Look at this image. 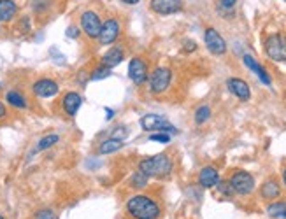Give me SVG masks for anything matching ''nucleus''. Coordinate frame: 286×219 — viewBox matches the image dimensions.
I'll use <instances>...</instances> for the list:
<instances>
[{"label": "nucleus", "instance_id": "nucleus-36", "mask_svg": "<svg viewBox=\"0 0 286 219\" xmlns=\"http://www.w3.org/2000/svg\"><path fill=\"white\" fill-rule=\"evenodd\" d=\"M104 111H105V119H107V121H109V119L114 118V111H112V109H107V107H105Z\"/></svg>", "mask_w": 286, "mask_h": 219}, {"label": "nucleus", "instance_id": "nucleus-15", "mask_svg": "<svg viewBox=\"0 0 286 219\" xmlns=\"http://www.w3.org/2000/svg\"><path fill=\"white\" fill-rule=\"evenodd\" d=\"M218 181H220V174H218L216 167L213 165H207L200 170L198 174V184L205 189H211V188H216Z\"/></svg>", "mask_w": 286, "mask_h": 219}, {"label": "nucleus", "instance_id": "nucleus-31", "mask_svg": "<svg viewBox=\"0 0 286 219\" xmlns=\"http://www.w3.org/2000/svg\"><path fill=\"white\" fill-rule=\"evenodd\" d=\"M65 35L69 39H79V35H81V30H79L76 25H70V27L65 30Z\"/></svg>", "mask_w": 286, "mask_h": 219}, {"label": "nucleus", "instance_id": "nucleus-12", "mask_svg": "<svg viewBox=\"0 0 286 219\" xmlns=\"http://www.w3.org/2000/svg\"><path fill=\"white\" fill-rule=\"evenodd\" d=\"M149 9L155 14L160 16H170L176 14L183 9L181 0H151L149 2Z\"/></svg>", "mask_w": 286, "mask_h": 219}, {"label": "nucleus", "instance_id": "nucleus-3", "mask_svg": "<svg viewBox=\"0 0 286 219\" xmlns=\"http://www.w3.org/2000/svg\"><path fill=\"white\" fill-rule=\"evenodd\" d=\"M265 54L272 62H286V35L272 34L265 41Z\"/></svg>", "mask_w": 286, "mask_h": 219}, {"label": "nucleus", "instance_id": "nucleus-10", "mask_svg": "<svg viewBox=\"0 0 286 219\" xmlns=\"http://www.w3.org/2000/svg\"><path fill=\"white\" fill-rule=\"evenodd\" d=\"M32 89H34V95L39 96V98H51V96L58 95L60 86H58V83L54 81V79L43 77V79H39V81L34 83Z\"/></svg>", "mask_w": 286, "mask_h": 219}, {"label": "nucleus", "instance_id": "nucleus-41", "mask_svg": "<svg viewBox=\"0 0 286 219\" xmlns=\"http://www.w3.org/2000/svg\"><path fill=\"white\" fill-rule=\"evenodd\" d=\"M285 2H286V0H285Z\"/></svg>", "mask_w": 286, "mask_h": 219}, {"label": "nucleus", "instance_id": "nucleus-30", "mask_svg": "<svg viewBox=\"0 0 286 219\" xmlns=\"http://www.w3.org/2000/svg\"><path fill=\"white\" fill-rule=\"evenodd\" d=\"M128 137V128L127 127H116V130L112 131L111 138H116V140H125Z\"/></svg>", "mask_w": 286, "mask_h": 219}, {"label": "nucleus", "instance_id": "nucleus-2", "mask_svg": "<svg viewBox=\"0 0 286 219\" xmlns=\"http://www.w3.org/2000/svg\"><path fill=\"white\" fill-rule=\"evenodd\" d=\"M172 160L169 158V154H155V156L144 158L139 162V170L143 174H146L147 177H167L172 172Z\"/></svg>", "mask_w": 286, "mask_h": 219}, {"label": "nucleus", "instance_id": "nucleus-22", "mask_svg": "<svg viewBox=\"0 0 286 219\" xmlns=\"http://www.w3.org/2000/svg\"><path fill=\"white\" fill-rule=\"evenodd\" d=\"M267 214L274 219H285L286 218V202H274L267 207Z\"/></svg>", "mask_w": 286, "mask_h": 219}, {"label": "nucleus", "instance_id": "nucleus-35", "mask_svg": "<svg viewBox=\"0 0 286 219\" xmlns=\"http://www.w3.org/2000/svg\"><path fill=\"white\" fill-rule=\"evenodd\" d=\"M5 116H7V109H5V105L0 102V119H4Z\"/></svg>", "mask_w": 286, "mask_h": 219}, {"label": "nucleus", "instance_id": "nucleus-26", "mask_svg": "<svg viewBox=\"0 0 286 219\" xmlns=\"http://www.w3.org/2000/svg\"><path fill=\"white\" fill-rule=\"evenodd\" d=\"M109 76H111V69L105 65H98L97 69L92 72L90 79H92V81H98V79H105V77H109Z\"/></svg>", "mask_w": 286, "mask_h": 219}, {"label": "nucleus", "instance_id": "nucleus-5", "mask_svg": "<svg viewBox=\"0 0 286 219\" xmlns=\"http://www.w3.org/2000/svg\"><path fill=\"white\" fill-rule=\"evenodd\" d=\"M170 83H172V70L167 67H158L151 72L149 89L153 95H162L163 91H167Z\"/></svg>", "mask_w": 286, "mask_h": 219}, {"label": "nucleus", "instance_id": "nucleus-25", "mask_svg": "<svg viewBox=\"0 0 286 219\" xmlns=\"http://www.w3.org/2000/svg\"><path fill=\"white\" fill-rule=\"evenodd\" d=\"M209 118H211V107L209 105H200L195 111V123L197 125H204Z\"/></svg>", "mask_w": 286, "mask_h": 219}, {"label": "nucleus", "instance_id": "nucleus-6", "mask_svg": "<svg viewBox=\"0 0 286 219\" xmlns=\"http://www.w3.org/2000/svg\"><path fill=\"white\" fill-rule=\"evenodd\" d=\"M230 186H232L234 193L237 195H249L255 189V177L246 170H237L232 174V177L228 179Z\"/></svg>", "mask_w": 286, "mask_h": 219}, {"label": "nucleus", "instance_id": "nucleus-37", "mask_svg": "<svg viewBox=\"0 0 286 219\" xmlns=\"http://www.w3.org/2000/svg\"><path fill=\"white\" fill-rule=\"evenodd\" d=\"M120 2H123V4H127V5H137L141 0H120Z\"/></svg>", "mask_w": 286, "mask_h": 219}, {"label": "nucleus", "instance_id": "nucleus-14", "mask_svg": "<svg viewBox=\"0 0 286 219\" xmlns=\"http://www.w3.org/2000/svg\"><path fill=\"white\" fill-rule=\"evenodd\" d=\"M83 105V96L79 95L78 91H69L63 95L62 98V107H63V112L70 118L78 114V111L81 109Z\"/></svg>", "mask_w": 286, "mask_h": 219}, {"label": "nucleus", "instance_id": "nucleus-40", "mask_svg": "<svg viewBox=\"0 0 286 219\" xmlns=\"http://www.w3.org/2000/svg\"><path fill=\"white\" fill-rule=\"evenodd\" d=\"M0 88H2V85H0Z\"/></svg>", "mask_w": 286, "mask_h": 219}, {"label": "nucleus", "instance_id": "nucleus-24", "mask_svg": "<svg viewBox=\"0 0 286 219\" xmlns=\"http://www.w3.org/2000/svg\"><path fill=\"white\" fill-rule=\"evenodd\" d=\"M60 142V135L56 133H51V135H46V137H43L37 142V146H35V151H46L49 149V147H53L54 144Z\"/></svg>", "mask_w": 286, "mask_h": 219}, {"label": "nucleus", "instance_id": "nucleus-4", "mask_svg": "<svg viewBox=\"0 0 286 219\" xmlns=\"http://www.w3.org/2000/svg\"><path fill=\"white\" fill-rule=\"evenodd\" d=\"M141 128L144 131H149V133H155V131H163V133H178L176 127L167 121L163 116L160 114H144L141 118Z\"/></svg>", "mask_w": 286, "mask_h": 219}, {"label": "nucleus", "instance_id": "nucleus-34", "mask_svg": "<svg viewBox=\"0 0 286 219\" xmlns=\"http://www.w3.org/2000/svg\"><path fill=\"white\" fill-rule=\"evenodd\" d=\"M236 2H237V0H221V7L232 9L234 5H236Z\"/></svg>", "mask_w": 286, "mask_h": 219}, {"label": "nucleus", "instance_id": "nucleus-39", "mask_svg": "<svg viewBox=\"0 0 286 219\" xmlns=\"http://www.w3.org/2000/svg\"><path fill=\"white\" fill-rule=\"evenodd\" d=\"M0 219H4V216H2V214H0Z\"/></svg>", "mask_w": 286, "mask_h": 219}, {"label": "nucleus", "instance_id": "nucleus-9", "mask_svg": "<svg viewBox=\"0 0 286 219\" xmlns=\"http://www.w3.org/2000/svg\"><path fill=\"white\" fill-rule=\"evenodd\" d=\"M204 41H205L207 49L213 54H216V56H221V54L227 53V43H225V39L221 37L220 32H218L216 28H213V27L205 28Z\"/></svg>", "mask_w": 286, "mask_h": 219}, {"label": "nucleus", "instance_id": "nucleus-28", "mask_svg": "<svg viewBox=\"0 0 286 219\" xmlns=\"http://www.w3.org/2000/svg\"><path fill=\"white\" fill-rule=\"evenodd\" d=\"M34 219H58V218H56V214L51 209H43V211L35 212Z\"/></svg>", "mask_w": 286, "mask_h": 219}, {"label": "nucleus", "instance_id": "nucleus-17", "mask_svg": "<svg viewBox=\"0 0 286 219\" xmlns=\"http://www.w3.org/2000/svg\"><path fill=\"white\" fill-rule=\"evenodd\" d=\"M242 60H244V65H246L249 70H253V72H255L256 76L260 77V81H262L263 85L271 86V83H272V81H271V76H269V74L265 72V69H263V67L260 65L258 62H256L255 58L251 56V54H244Z\"/></svg>", "mask_w": 286, "mask_h": 219}, {"label": "nucleus", "instance_id": "nucleus-19", "mask_svg": "<svg viewBox=\"0 0 286 219\" xmlns=\"http://www.w3.org/2000/svg\"><path fill=\"white\" fill-rule=\"evenodd\" d=\"M260 193H262V196L265 200H274V198H278V196L281 195V188H279L276 179H269V181L263 182Z\"/></svg>", "mask_w": 286, "mask_h": 219}, {"label": "nucleus", "instance_id": "nucleus-7", "mask_svg": "<svg viewBox=\"0 0 286 219\" xmlns=\"http://www.w3.org/2000/svg\"><path fill=\"white\" fill-rule=\"evenodd\" d=\"M102 30V21L95 11H85L81 14V32H85L86 37L98 39Z\"/></svg>", "mask_w": 286, "mask_h": 219}, {"label": "nucleus", "instance_id": "nucleus-1", "mask_svg": "<svg viewBox=\"0 0 286 219\" xmlns=\"http://www.w3.org/2000/svg\"><path fill=\"white\" fill-rule=\"evenodd\" d=\"M127 214L132 219H158L162 216L158 202L149 195H134L127 200Z\"/></svg>", "mask_w": 286, "mask_h": 219}, {"label": "nucleus", "instance_id": "nucleus-29", "mask_svg": "<svg viewBox=\"0 0 286 219\" xmlns=\"http://www.w3.org/2000/svg\"><path fill=\"white\" fill-rule=\"evenodd\" d=\"M216 188L220 189V193H223V195H227V196L234 195V189H232V186H230V182H228V181H218Z\"/></svg>", "mask_w": 286, "mask_h": 219}, {"label": "nucleus", "instance_id": "nucleus-23", "mask_svg": "<svg viewBox=\"0 0 286 219\" xmlns=\"http://www.w3.org/2000/svg\"><path fill=\"white\" fill-rule=\"evenodd\" d=\"M147 181H149V177H147L146 174L141 172V170H137V172L130 177L128 184H130V188H134V189H143L147 186Z\"/></svg>", "mask_w": 286, "mask_h": 219}, {"label": "nucleus", "instance_id": "nucleus-38", "mask_svg": "<svg viewBox=\"0 0 286 219\" xmlns=\"http://www.w3.org/2000/svg\"><path fill=\"white\" fill-rule=\"evenodd\" d=\"M283 182H285V186H286V169L283 170Z\"/></svg>", "mask_w": 286, "mask_h": 219}, {"label": "nucleus", "instance_id": "nucleus-16", "mask_svg": "<svg viewBox=\"0 0 286 219\" xmlns=\"http://www.w3.org/2000/svg\"><path fill=\"white\" fill-rule=\"evenodd\" d=\"M123 60H125V51L121 49V47L114 46L105 51V54L102 56V65L109 67V69H114V67L120 65Z\"/></svg>", "mask_w": 286, "mask_h": 219}, {"label": "nucleus", "instance_id": "nucleus-21", "mask_svg": "<svg viewBox=\"0 0 286 219\" xmlns=\"http://www.w3.org/2000/svg\"><path fill=\"white\" fill-rule=\"evenodd\" d=\"M125 142L123 140H116V138H105L102 140L100 146H98V153L100 154H111V153H116V151L123 149Z\"/></svg>", "mask_w": 286, "mask_h": 219}, {"label": "nucleus", "instance_id": "nucleus-8", "mask_svg": "<svg viewBox=\"0 0 286 219\" xmlns=\"http://www.w3.org/2000/svg\"><path fill=\"white\" fill-rule=\"evenodd\" d=\"M128 77H130V81L136 83L137 86H143L144 83L149 79L147 63L144 62L143 58L136 56L130 60V63H128Z\"/></svg>", "mask_w": 286, "mask_h": 219}, {"label": "nucleus", "instance_id": "nucleus-33", "mask_svg": "<svg viewBox=\"0 0 286 219\" xmlns=\"http://www.w3.org/2000/svg\"><path fill=\"white\" fill-rule=\"evenodd\" d=\"M195 49H197V44H195L193 41H186V43H185V51H186V53L195 51Z\"/></svg>", "mask_w": 286, "mask_h": 219}, {"label": "nucleus", "instance_id": "nucleus-27", "mask_svg": "<svg viewBox=\"0 0 286 219\" xmlns=\"http://www.w3.org/2000/svg\"><path fill=\"white\" fill-rule=\"evenodd\" d=\"M151 142H158V144H169L170 142V135L163 133V131H155V133L149 135Z\"/></svg>", "mask_w": 286, "mask_h": 219}, {"label": "nucleus", "instance_id": "nucleus-20", "mask_svg": "<svg viewBox=\"0 0 286 219\" xmlns=\"http://www.w3.org/2000/svg\"><path fill=\"white\" fill-rule=\"evenodd\" d=\"M5 102H7L9 105H12L14 109H27L28 105L27 96L18 91V89H11V91L5 93Z\"/></svg>", "mask_w": 286, "mask_h": 219}, {"label": "nucleus", "instance_id": "nucleus-18", "mask_svg": "<svg viewBox=\"0 0 286 219\" xmlns=\"http://www.w3.org/2000/svg\"><path fill=\"white\" fill-rule=\"evenodd\" d=\"M18 14V5L14 0H0V23H9Z\"/></svg>", "mask_w": 286, "mask_h": 219}, {"label": "nucleus", "instance_id": "nucleus-13", "mask_svg": "<svg viewBox=\"0 0 286 219\" xmlns=\"http://www.w3.org/2000/svg\"><path fill=\"white\" fill-rule=\"evenodd\" d=\"M227 86L230 89L234 96H237L240 102H247L251 98V89L247 86V83L244 79H239V77H230L227 81Z\"/></svg>", "mask_w": 286, "mask_h": 219}, {"label": "nucleus", "instance_id": "nucleus-11", "mask_svg": "<svg viewBox=\"0 0 286 219\" xmlns=\"http://www.w3.org/2000/svg\"><path fill=\"white\" fill-rule=\"evenodd\" d=\"M118 37H120V23H118L114 18H109L107 21L102 23V30L98 35V43L102 46H109V44L116 43Z\"/></svg>", "mask_w": 286, "mask_h": 219}, {"label": "nucleus", "instance_id": "nucleus-32", "mask_svg": "<svg viewBox=\"0 0 286 219\" xmlns=\"http://www.w3.org/2000/svg\"><path fill=\"white\" fill-rule=\"evenodd\" d=\"M46 7H49V0H35V2H34V9L37 12L44 11Z\"/></svg>", "mask_w": 286, "mask_h": 219}]
</instances>
